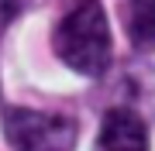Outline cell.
Instances as JSON below:
<instances>
[{"mask_svg": "<svg viewBox=\"0 0 155 151\" xmlns=\"http://www.w3.org/2000/svg\"><path fill=\"white\" fill-rule=\"evenodd\" d=\"M52 48L72 72L86 79H100L114 58V38H110V24H107L104 7L97 0H79L55 24Z\"/></svg>", "mask_w": 155, "mask_h": 151, "instance_id": "cell-1", "label": "cell"}, {"mask_svg": "<svg viewBox=\"0 0 155 151\" xmlns=\"http://www.w3.org/2000/svg\"><path fill=\"white\" fill-rule=\"evenodd\" d=\"M4 137L14 151H72L76 120L66 117V113L7 106L4 110Z\"/></svg>", "mask_w": 155, "mask_h": 151, "instance_id": "cell-2", "label": "cell"}, {"mask_svg": "<svg viewBox=\"0 0 155 151\" xmlns=\"http://www.w3.org/2000/svg\"><path fill=\"white\" fill-rule=\"evenodd\" d=\"M93 151H148V127L134 106H110L100 120Z\"/></svg>", "mask_w": 155, "mask_h": 151, "instance_id": "cell-3", "label": "cell"}, {"mask_svg": "<svg viewBox=\"0 0 155 151\" xmlns=\"http://www.w3.org/2000/svg\"><path fill=\"white\" fill-rule=\"evenodd\" d=\"M127 38L138 52H155V0H127Z\"/></svg>", "mask_w": 155, "mask_h": 151, "instance_id": "cell-4", "label": "cell"}, {"mask_svg": "<svg viewBox=\"0 0 155 151\" xmlns=\"http://www.w3.org/2000/svg\"><path fill=\"white\" fill-rule=\"evenodd\" d=\"M21 7H24V0H0V34L11 28V21L21 14Z\"/></svg>", "mask_w": 155, "mask_h": 151, "instance_id": "cell-5", "label": "cell"}]
</instances>
